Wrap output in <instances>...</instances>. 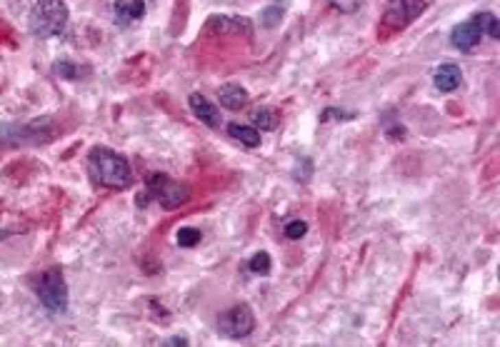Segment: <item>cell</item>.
<instances>
[{
  "instance_id": "obj_1",
  "label": "cell",
  "mask_w": 500,
  "mask_h": 347,
  "mask_svg": "<svg viewBox=\"0 0 500 347\" xmlns=\"http://www.w3.org/2000/svg\"><path fill=\"white\" fill-rule=\"evenodd\" d=\"M88 168L95 183L106 185V188H128L133 180V170L126 157L110 148L95 145L88 153Z\"/></svg>"
},
{
  "instance_id": "obj_2",
  "label": "cell",
  "mask_w": 500,
  "mask_h": 347,
  "mask_svg": "<svg viewBox=\"0 0 500 347\" xmlns=\"http://www.w3.org/2000/svg\"><path fill=\"white\" fill-rule=\"evenodd\" d=\"M68 18H71V13H68V5L63 0H38L28 15L30 33L40 40L63 36L68 28Z\"/></svg>"
},
{
  "instance_id": "obj_3",
  "label": "cell",
  "mask_w": 500,
  "mask_h": 347,
  "mask_svg": "<svg viewBox=\"0 0 500 347\" xmlns=\"http://www.w3.org/2000/svg\"><path fill=\"white\" fill-rule=\"evenodd\" d=\"M53 138H56V125L50 118H36L28 123H0V148L43 145Z\"/></svg>"
},
{
  "instance_id": "obj_4",
  "label": "cell",
  "mask_w": 500,
  "mask_h": 347,
  "mask_svg": "<svg viewBox=\"0 0 500 347\" xmlns=\"http://www.w3.org/2000/svg\"><path fill=\"white\" fill-rule=\"evenodd\" d=\"M148 200H155L160 203L165 210H176V207L185 205L191 200V188L185 183H178L173 177L163 175V172H153L148 175Z\"/></svg>"
},
{
  "instance_id": "obj_5",
  "label": "cell",
  "mask_w": 500,
  "mask_h": 347,
  "mask_svg": "<svg viewBox=\"0 0 500 347\" xmlns=\"http://www.w3.org/2000/svg\"><path fill=\"white\" fill-rule=\"evenodd\" d=\"M36 292L40 298L43 307L53 315H60V312L68 310V285H65L63 272L58 268L45 270L36 283Z\"/></svg>"
},
{
  "instance_id": "obj_6",
  "label": "cell",
  "mask_w": 500,
  "mask_h": 347,
  "mask_svg": "<svg viewBox=\"0 0 500 347\" xmlns=\"http://www.w3.org/2000/svg\"><path fill=\"white\" fill-rule=\"evenodd\" d=\"M255 330V315L248 305H235L218 318V333L230 340H240Z\"/></svg>"
},
{
  "instance_id": "obj_7",
  "label": "cell",
  "mask_w": 500,
  "mask_h": 347,
  "mask_svg": "<svg viewBox=\"0 0 500 347\" xmlns=\"http://www.w3.org/2000/svg\"><path fill=\"white\" fill-rule=\"evenodd\" d=\"M425 10V0H388L383 23L388 28H403Z\"/></svg>"
},
{
  "instance_id": "obj_8",
  "label": "cell",
  "mask_w": 500,
  "mask_h": 347,
  "mask_svg": "<svg viewBox=\"0 0 500 347\" xmlns=\"http://www.w3.org/2000/svg\"><path fill=\"white\" fill-rule=\"evenodd\" d=\"M483 40V33H480V28L475 25V21H465L460 23V25H455L451 33V43L455 45L458 50H463V53H471L475 45Z\"/></svg>"
},
{
  "instance_id": "obj_9",
  "label": "cell",
  "mask_w": 500,
  "mask_h": 347,
  "mask_svg": "<svg viewBox=\"0 0 500 347\" xmlns=\"http://www.w3.org/2000/svg\"><path fill=\"white\" fill-rule=\"evenodd\" d=\"M188 103H191V110L198 120L205 123L208 128H218L220 110L215 107V103H211V100L205 98V95H200V92H193L191 98H188Z\"/></svg>"
},
{
  "instance_id": "obj_10",
  "label": "cell",
  "mask_w": 500,
  "mask_h": 347,
  "mask_svg": "<svg viewBox=\"0 0 500 347\" xmlns=\"http://www.w3.org/2000/svg\"><path fill=\"white\" fill-rule=\"evenodd\" d=\"M115 23L128 28L145 15V0H115Z\"/></svg>"
},
{
  "instance_id": "obj_11",
  "label": "cell",
  "mask_w": 500,
  "mask_h": 347,
  "mask_svg": "<svg viewBox=\"0 0 500 347\" xmlns=\"http://www.w3.org/2000/svg\"><path fill=\"white\" fill-rule=\"evenodd\" d=\"M218 100L220 105L228 107V110H243V107L250 103V95L243 86L238 83H226V86L218 90Z\"/></svg>"
},
{
  "instance_id": "obj_12",
  "label": "cell",
  "mask_w": 500,
  "mask_h": 347,
  "mask_svg": "<svg viewBox=\"0 0 500 347\" xmlns=\"http://www.w3.org/2000/svg\"><path fill=\"white\" fill-rule=\"evenodd\" d=\"M433 83H436V88L440 92H453L455 88L463 83V73H460V68L458 65H453V63H445V65H440L436 70V75H433Z\"/></svg>"
},
{
  "instance_id": "obj_13",
  "label": "cell",
  "mask_w": 500,
  "mask_h": 347,
  "mask_svg": "<svg viewBox=\"0 0 500 347\" xmlns=\"http://www.w3.org/2000/svg\"><path fill=\"white\" fill-rule=\"evenodd\" d=\"M208 30L218 33H250V21L248 18H226V15H213L208 18Z\"/></svg>"
},
{
  "instance_id": "obj_14",
  "label": "cell",
  "mask_w": 500,
  "mask_h": 347,
  "mask_svg": "<svg viewBox=\"0 0 500 347\" xmlns=\"http://www.w3.org/2000/svg\"><path fill=\"white\" fill-rule=\"evenodd\" d=\"M228 135H230L233 140L243 142L246 148H258V145H261V133H258V128H253V125L230 123V125H228Z\"/></svg>"
},
{
  "instance_id": "obj_15",
  "label": "cell",
  "mask_w": 500,
  "mask_h": 347,
  "mask_svg": "<svg viewBox=\"0 0 500 347\" xmlns=\"http://www.w3.org/2000/svg\"><path fill=\"white\" fill-rule=\"evenodd\" d=\"M250 120L255 123V128L261 130H275L278 128V123H281V115L275 107H255L253 113H250Z\"/></svg>"
},
{
  "instance_id": "obj_16",
  "label": "cell",
  "mask_w": 500,
  "mask_h": 347,
  "mask_svg": "<svg viewBox=\"0 0 500 347\" xmlns=\"http://www.w3.org/2000/svg\"><path fill=\"white\" fill-rule=\"evenodd\" d=\"M473 21H475V25L480 28L483 36L493 38V40L500 38V23L493 13H478V15H473Z\"/></svg>"
},
{
  "instance_id": "obj_17",
  "label": "cell",
  "mask_w": 500,
  "mask_h": 347,
  "mask_svg": "<svg viewBox=\"0 0 500 347\" xmlns=\"http://www.w3.org/2000/svg\"><path fill=\"white\" fill-rule=\"evenodd\" d=\"M200 237H203V235H200V230H195V227H180L176 235V240L180 248H195L198 242H200Z\"/></svg>"
},
{
  "instance_id": "obj_18",
  "label": "cell",
  "mask_w": 500,
  "mask_h": 347,
  "mask_svg": "<svg viewBox=\"0 0 500 347\" xmlns=\"http://www.w3.org/2000/svg\"><path fill=\"white\" fill-rule=\"evenodd\" d=\"M56 73L60 75V78L65 80H78L83 73H91V70H80L75 63H71V60H58L56 63Z\"/></svg>"
},
{
  "instance_id": "obj_19",
  "label": "cell",
  "mask_w": 500,
  "mask_h": 347,
  "mask_svg": "<svg viewBox=\"0 0 500 347\" xmlns=\"http://www.w3.org/2000/svg\"><path fill=\"white\" fill-rule=\"evenodd\" d=\"M248 268H250V272H255V275H268L270 255L268 253H255V255L250 257V262H248Z\"/></svg>"
},
{
  "instance_id": "obj_20",
  "label": "cell",
  "mask_w": 500,
  "mask_h": 347,
  "mask_svg": "<svg viewBox=\"0 0 500 347\" xmlns=\"http://www.w3.org/2000/svg\"><path fill=\"white\" fill-rule=\"evenodd\" d=\"M305 233H308V222H303V220H290L285 225V237L288 240H300Z\"/></svg>"
},
{
  "instance_id": "obj_21",
  "label": "cell",
  "mask_w": 500,
  "mask_h": 347,
  "mask_svg": "<svg viewBox=\"0 0 500 347\" xmlns=\"http://www.w3.org/2000/svg\"><path fill=\"white\" fill-rule=\"evenodd\" d=\"M325 3L335 8V10H340V13H355L363 5V0H325Z\"/></svg>"
},
{
  "instance_id": "obj_22",
  "label": "cell",
  "mask_w": 500,
  "mask_h": 347,
  "mask_svg": "<svg viewBox=\"0 0 500 347\" xmlns=\"http://www.w3.org/2000/svg\"><path fill=\"white\" fill-rule=\"evenodd\" d=\"M283 18V5H270L265 8V13H263V25L265 28H275Z\"/></svg>"
},
{
  "instance_id": "obj_23",
  "label": "cell",
  "mask_w": 500,
  "mask_h": 347,
  "mask_svg": "<svg viewBox=\"0 0 500 347\" xmlns=\"http://www.w3.org/2000/svg\"><path fill=\"white\" fill-rule=\"evenodd\" d=\"M331 118H340V120H350L353 118V113H343V110H325L323 115H320V120L323 123H328Z\"/></svg>"
},
{
  "instance_id": "obj_24",
  "label": "cell",
  "mask_w": 500,
  "mask_h": 347,
  "mask_svg": "<svg viewBox=\"0 0 500 347\" xmlns=\"http://www.w3.org/2000/svg\"><path fill=\"white\" fill-rule=\"evenodd\" d=\"M163 345H188V340H185V337H170V340H165Z\"/></svg>"
}]
</instances>
